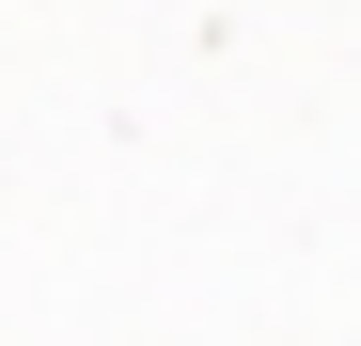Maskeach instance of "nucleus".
I'll return each instance as SVG.
<instances>
[]
</instances>
